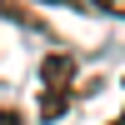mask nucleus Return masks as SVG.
<instances>
[{"mask_svg": "<svg viewBox=\"0 0 125 125\" xmlns=\"http://www.w3.org/2000/svg\"><path fill=\"white\" fill-rule=\"evenodd\" d=\"M75 55L70 50H55V55H45V65H40V115L45 120H60L70 105V85H75Z\"/></svg>", "mask_w": 125, "mask_h": 125, "instance_id": "nucleus-1", "label": "nucleus"}, {"mask_svg": "<svg viewBox=\"0 0 125 125\" xmlns=\"http://www.w3.org/2000/svg\"><path fill=\"white\" fill-rule=\"evenodd\" d=\"M0 125H30V120H25V110H15V105H0Z\"/></svg>", "mask_w": 125, "mask_h": 125, "instance_id": "nucleus-2", "label": "nucleus"}, {"mask_svg": "<svg viewBox=\"0 0 125 125\" xmlns=\"http://www.w3.org/2000/svg\"><path fill=\"white\" fill-rule=\"evenodd\" d=\"M90 5H100V10H110V15H125V0H90Z\"/></svg>", "mask_w": 125, "mask_h": 125, "instance_id": "nucleus-3", "label": "nucleus"}, {"mask_svg": "<svg viewBox=\"0 0 125 125\" xmlns=\"http://www.w3.org/2000/svg\"><path fill=\"white\" fill-rule=\"evenodd\" d=\"M110 125H125V110H120V115H115V120H110Z\"/></svg>", "mask_w": 125, "mask_h": 125, "instance_id": "nucleus-4", "label": "nucleus"}]
</instances>
